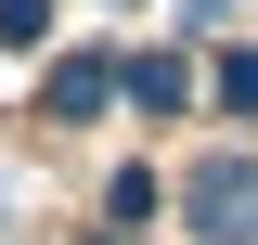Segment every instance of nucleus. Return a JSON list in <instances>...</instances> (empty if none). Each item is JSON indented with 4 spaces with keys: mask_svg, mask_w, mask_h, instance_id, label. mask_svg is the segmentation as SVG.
Returning <instances> with one entry per match:
<instances>
[{
    "mask_svg": "<svg viewBox=\"0 0 258 245\" xmlns=\"http://www.w3.org/2000/svg\"><path fill=\"white\" fill-rule=\"evenodd\" d=\"M181 207H194L207 245H258V168H245V155H207V168L181 181Z\"/></svg>",
    "mask_w": 258,
    "mask_h": 245,
    "instance_id": "obj_1",
    "label": "nucleus"
},
{
    "mask_svg": "<svg viewBox=\"0 0 258 245\" xmlns=\"http://www.w3.org/2000/svg\"><path fill=\"white\" fill-rule=\"evenodd\" d=\"M116 78H129V65H103V52H64V65H52V91H39V103H52V116H91V103L116 91Z\"/></svg>",
    "mask_w": 258,
    "mask_h": 245,
    "instance_id": "obj_2",
    "label": "nucleus"
},
{
    "mask_svg": "<svg viewBox=\"0 0 258 245\" xmlns=\"http://www.w3.org/2000/svg\"><path fill=\"white\" fill-rule=\"evenodd\" d=\"M220 103H232V116H258V52H220Z\"/></svg>",
    "mask_w": 258,
    "mask_h": 245,
    "instance_id": "obj_3",
    "label": "nucleus"
},
{
    "mask_svg": "<svg viewBox=\"0 0 258 245\" xmlns=\"http://www.w3.org/2000/svg\"><path fill=\"white\" fill-rule=\"evenodd\" d=\"M52 26V0H0V39H39Z\"/></svg>",
    "mask_w": 258,
    "mask_h": 245,
    "instance_id": "obj_4",
    "label": "nucleus"
},
{
    "mask_svg": "<svg viewBox=\"0 0 258 245\" xmlns=\"http://www.w3.org/2000/svg\"><path fill=\"white\" fill-rule=\"evenodd\" d=\"M103 245H129V232H103Z\"/></svg>",
    "mask_w": 258,
    "mask_h": 245,
    "instance_id": "obj_5",
    "label": "nucleus"
}]
</instances>
